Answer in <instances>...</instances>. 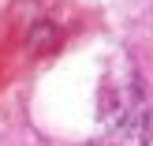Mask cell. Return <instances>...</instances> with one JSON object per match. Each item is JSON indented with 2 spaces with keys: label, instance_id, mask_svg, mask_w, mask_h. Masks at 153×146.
<instances>
[]
</instances>
